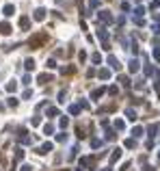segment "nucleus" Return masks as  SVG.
Masks as SVG:
<instances>
[{
    "label": "nucleus",
    "mask_w": 160,
    "mask_h": 171,
    "mask_svg": "<svg viewBox=\"0 0 160 171\" xmlns=\"http://www.w3.org/2000/svg\"><path fill=\"white\" fill-rule=\"evenodd\" d=\"M43 41H45V35H37V37L31 39V48H37V45H41Z\"/></svg>",
    "instance_id": "1"
},
{
    "label": "nucleus",
    "mask_w": 160,
    "mask_h": 171,
    "mask_svg": "<svg viewBox=\"0 0 160 171\" xmlns=\"http://www.w3.org/2000/svg\"><path fill=\"white\" fill-rule=\"evenodd\" d=\"M0 33H2V35H9V33H11V26H9V24H0Z\"/></svg>",
    "instance_id": "2"
},
{
    "label": "nucleus",
    "mask_w": 160,
    "mask_h": 171,
    "mask_svg": "<svg viewBox=\"0 0 160 171\" xmlns=\"http://www.w3.org/2000/svg\"><path fill=\"white\" fill-rule=\"evenodd\" d=\"M35 17H37V20H43V17H45V11H43V9H37V11H35Z\"/></svg>",
    "instance_id": "3"
},
{
    "label": "nucleus",
    "mask_w": 160,
    "mask_h": 171,
    "mask_svg": "<svg viewBox=\"0 0 160 171\" xmlns=\"http://www.w3.org/2000/svg\"><path fill=\"white\" fill-rule=\"evenodd\" d=\"M4 15H13V7H11V4L4 7Z\"/></svg>",
    "instance_id": "4"
},
{
    "label": "nucleus",
    "mask_w": 160,
    "mask_h": 171,
    "mask_svg": "<svg viewBox=\"0 0 160 171\" xmlns=\"http://www.w3.org/2000/svg\"><path fill=\"white\" fill-rule=\"evenodd\" d=\"M20 26H22V28H28V17H22V20H20Z\"/></svg>",
    "instance_id": "5"
}]
</instances>
